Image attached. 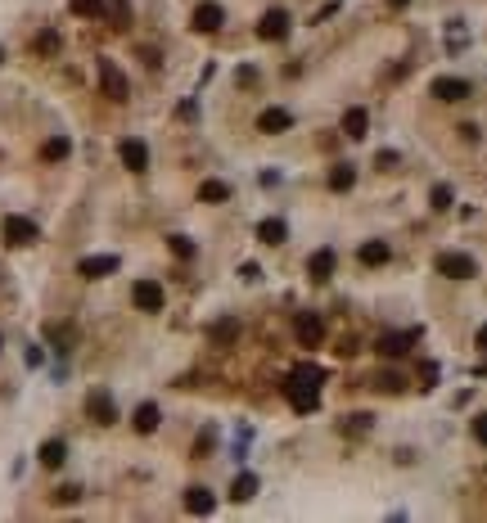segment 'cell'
<instances>
[{"label": "cell", "mask_w": 487, "mask_h": 523, "mask_svg": "<svg viewBox=\"0 0 487 523\" xmlns=\"http://www.w3.org/2000/svg\"><path fill=\"white\" fill-rule=\"evenodd\" d=\"M86 406H91V415H95L100 424H113V420H118V406H113L109 393H91V402H86Z\"/></svg>", "instance_id": "cell-9"}, {"label": "cell", "mask_w": 487, "mask_h": 523, "mask_svg": "<svg viewBox=\"0 0 487 523\" xmlns=\"http://www.w3.org/2000/svg\"><path fill=\"white\" fill-rule=\"evenodd\" d=\"M100 77H104V91H109L113 100H127V81H122V72L113 68L109 59H100Z\"/></svg>", "instance_id": "cell-8"}, {"label": "cell", "mask_w": 487, "mask_h": 523, "mask_svg": "<svg viewBox=\"0 0 487 523\" xmlns=\"http://www.w3.org/2000/svg\"><path fill=\"white\" fill-rule=\"evenodd\" d=\"M54 45H59V36H54V32H41V36H36V50H54Z\"/></svg>", "instance_id": "cell-30"}, {"label": "cell", "mask_w": 487, "mask_h": 523, "mask_svg": "<svg viewBox=\"0 0 487 523\" xmlns=\"http://www.w3.org/2000/svg\"><path fill=\"white\" fill-rule=\"evenodd\" d=\"M379 388H388V393H402V375H384V379H379Z\"/></svg>", "instance_id": "cell-31"}, {"label": "cell", "mask_w": 487, "mask_h": 523, "mask_svg": "<svg viewBox=\"0 0 487 523\" xmlns=\"http://www.w3.org/2000/svg\"><path fill=\"white\" fill-rule=\"evenodd\" d=\"M433 95H438V100H447V104H456V100H465V95H470V81H461V77H438V81H433Z\"/></svg>", "instance_id": "cell-6"}, {"label": "cell", "mask_w": 487, "mask_h": 523, "mask_svg": "<svg viewBox=\"0 0 487 523\" xmlns=\"http://www.w3.org/2000/svg\"><path fill=\"white\" fill-rule=\"evenodd\" d=\"M307 275H311V280H330V275H334V253H330V249H320L316 258L307 262Z\"/></svg>", "instance_id": "cell-13"}, {"label": "cell", "mask_w": 487, "mask_h": 523, "mask_svg": "<svg viewBox=\"0 0 487 523\" xmlns=\"http://www.w3.org/2000/svg\"><path fill=\"white\" fill-rule=\"evenodd\" d=\"M361 262H366V266H379V262H388V244H384V240H370V244H361Z\"/></svg>", "instance_id": "cell-18"}, {"label": "cell", "mask_w": 487, "mask_h": 523, "mask_svg": "<svg viewBox=\"0 0 487 523\" xmlns=\"http://www.w3.org/2000/svg\"><path fill=\"white\" fill-rule=\"evenodd\" d=\"M131 298H136V307H140V311H162V289H158L154 280H136Z\"/></svg>", "instance_id": "cell-3"}, {"label": "cell", "mask_w": 487, "mask_h": 523, "mask_svg": "<svg viewBox=\"0 0 487 523\" xmlns=\"http://www.w3.org/2000/svg\"><path fill=\"white\" fill-rule=\"evenodd\" d=\"M410 343H415V334H384L379 338V352H384V357H402Z\"/></svg>", "instance_id": "cell-16"}, {"label": "cell", "mask_w": 487, "mask_h": 523, "mask_svg": "<svg viewBox=\"0 0 487 523\" xmlns=\"http://www.w3.org/2000/svg\"><path fill=\"white\" fill-rule=\"evenodd\" d=\"M284 32H289V14H284V9H271V14L262 18V27H257V36H266V41H280Z\"/></svg>", "instance_id": "cell-7"}, {"label": "cell", "mask_w": 487, "mask_h": 523, "mask_svg": "<svg viewBox=\"0 0 487 523\" xmlns=\"http://www.w3.org/2000/svg\"><path fill=\"white\" fill-rule=\"evenodd\" d=\"M5 240L9 244H32L36 240V226L27 217H5Z\"/></svg>", "instance_id": "cell-4"}, {"label": "cell", "mask_w": 487, "mask_h": 523, "mask_svg": "<svg viewBox=\"0 0 487 523\" xmlns=\"http://www.w3.org/2000/svg\"><path fill=\"white\" fill-rule=\"evenodd\" d=\"M222 5H199L194 9V27H199V32H217V27H222Z\"/></svg>", "instance_id": "cell-11"}, {"label": "cell", "mask_w": 487, "mask_h": 523, "mask_svg": "<svg viewBox=\"0 0 487 523\" xmlns=\"http://www.w3.org/2000/svg\"><path fill=\"white\" fill-rule=\"evenodd\" d=\"M428 198H433L438 212H442V208H451V185H433V194H428Z\"/></svg>", "instance_id": "cell-25"}, {"label": "cell", "mask_w": 487, "mask_h": 523, "mask_svg": "<svg viewBox=\"0 0 487 523\" xmlns=\"http://www.w3.org/2000/svg\"><path fill=\"white\" fill-rule=\"evenodd\" d=\"M235 329H240L235 320H222V325H212V338H217V343H231V338H235Z\"/></svg>", "instance_id": "cell-26"}, {"label": "cell", "mask_w": 487, "mask_h": 523, "mask_svg": "<svg viewBox=\"0 0 487 523\" xmlns=\"http://www.w3.org/2000/svg\"><path fill=\"white\" fill-rule=\"evenodd\" d=\"M320 370L316 366H298L289 375V384H284V393H289V402H293V411H316V402H320Z\"/></svg>", "instance_id": "cell-1"}, {"label": "cell", "mask_w": 487, "mask_h": 523, "mask_svg": "<svg viewBox=\"0 0 487 523\" xmlns=\"http://www.w3.org/2000/svg\"><path fill=\"white\" fill-rule=\"evenodd\" d=\"M100 0H72V14H86V18H95V14H100Z\"/></svg>", "instance_id": "cell-28"}, {"label": "cell", "mask_w": 487, "mask_h": 523, "mask_svg": "<svg viewBox=\"0 0 487 523\" xmlns=\"http://www.w3.org/2000/svg\"><path fill=\"white\" fill-rule=\"evenodd\" d=\"M63 154H68V140H50V145H45V158H63Z\"/></svg>", "instance_id": "cell-29"}, {"label": "cell", "mask_w": 487, "mask_h": 523, "mask_svg": "<svg viewBox=\"0 0 487 523\" xmlns=\"http://www.w3.org/2000/svg\"><path fill=\"white\" fill-rule=\"evenodd\" d=\"M235 81H244V86H253V81H257V72H253V68H240V72H235Z\"/></svg>", "instance_id": "cell-33"}, {"label": "cell", "mask_w": 487, "mask_h": 523, "mask_svg": "<svg viewBox=\"0 0 487 523\" xmlns=\"http://www.w3.org/2000/svg\"><path fill=\"white\" fill-rule=\"evenodd\" d=\"M438 271H442V275H451V280H470V275L479 271V266H474L470 253H442V258H438Z\"/></svg>", "instance_id": "cell-2"}, {"label": "cell", "mask_w": 487, "mask_h": 523, "mask_svg": "<svg viewBox=\"0 0 487 523\" xmlns=\"http://www.w3.org/2000/svg\"><path fill=\"white\" fill-rule=\"evenodd\" d=\"M257 235H262V244H271V249H275V244H284L289 226H284V221H262V226H257Z\"/></svg>", "instance_id": "cell-17"}, {"label": "cell", "mask_w": 487, "mask_h": 523, "mask_svg": "<svg viewBox=\"0 0 487 523\" xmlns=\"http://www.w3.org/2000/svg\"><path fill=\"white\" fill-rule=\"evenodd\" d=\"M474 437L487 446V415H479V420H474Z\"/></svg>", "instance_id": "cell-32"}, {"label": "cell", "mask_w": 487, "mask_h": 523, "mask_svg": "<svg viewBox=\"0 0 487 523\" xmlns=\"http://www.w3.org/2000/svg\"><path fill=\"white\" fill-rule=\"evenodd\" d=\"M63 460H68V446H63V442H45V446H41V465H50V469H59Z\"/></svg>", "instance_id": "cell-19"}, {"label": "cell", "mask_w": 487, "mask_h": 523, "mask_svg": "<svg viewBox=\"0 0 487 523\" xmlns=\"http://www.w3.org/2000/svg\"><path fill=\"white\" fill-rule=\"evenodd\" d=\"M343 136H352V140L366 136V109H348L343 113Z\"/></svg>", "instance_id": "cell-15"}, {"label": "cell", "mask_w": 487, "mask_h": 523, "mask_svg": "<svg viewBox=\"0 0 487 523\" xmlns=\"http://www.w3.org/2000/svg\"><path fill=\"white\" fill-rule=\"evenodd\" d=\"M171 253H176V258H194V244H190L185 235H171Z\"/></svg>", "instance_id": "cell-27"}, {"label": "cell", "mask_w": 487, "mask_h": 523, "mask_svg": "<svg viewBox=\"0 0 487 523\" xmlns=\"http://www.w3.org/2000/svg\"><path fill=\"white\" fill-rule=\"evenodd\" d=\"M479 348H483V352H487V325H483V329H479Z\"/></svg>", "instance_id": "cell-34"}, {"label": "cell", "mask_w": 487, "mask_h": 523, "mask_svg": "<svg viewBox=\"0 0 487 523\" xmlns=\"http://www.w3.org/2000/svg\"><path fill=\"white\" fill-rule=\"evenodd\" d=\"M352 180H357L352 167H334V172H330V189H352Z\"/></svg>", "instance_id": "cell-24"}, {"label": "cell", "mask_w": 487, "mask_h": 523, "mask_svg": "<svg viewBox=\"0 0 487 523\" xmlns=\"http://www.w3.org/2000/svg\"><path fill=\"white\" fill-rule=\"evenodd\" d=\"M289 122H293V118H289L284 109H266L262 118H257V127H262L266 136H275V131H289Z\"/></svg>", "instance_id": "cell-12"}, {"label": "cell", "mask_w": 487, "mask_h": 523, "mask_svg": "<svg viewBox=\"0 0 487 523\" xmlns=\"http://www.w3.org/2000/svg\"><path fill=\"white\" fill-rule=\"evenodd\" d=\"M226 194H231V189H226L222 180H203V185H199V198H203V203H222Z\"/></svg>", "instance_id": "cell-22"}, {"label": "cell", "mask_w": 487, "mask_h": 523, "mask_svg": "<svg viewBox=\"0 0 487 523\" xmlns=\"http://www.w3.org/2000/svg\"><path fill=\"white\" fill-rule=\"evenodd\" d=\"M122 163H127L131 172H145V167H149V149H145V140H122Z\"/></svg>", "instance_id": "cell-5"}, {"label": "cell", "mask_w": 487, "mask_h": 523, "mask_svg": "<svg viewBox=\"0 0 487 523\" xmlns=\"http://www.w3.org/2000/svg\"><path fill=\"white\" fill-rule=\"evenodd\" d=\"M388 5H397V9H402V5H410V0H388Z\"/></svg>", "instance_id": "cell-35"}, {"label": "cell", "mask_w": 487, "mask_h": 523, "mask_svg": "<svg viewBox=\"0 0 487 523\" xmlns=\"http://www.w3.org/2000/svg\"><path fill=\"white\" fill-rule=\"evenodd\" d=\"M136 429H140V433H154V429H158V406H154V402H145V406L136 411Z\"/></svg>", "instance_id": "cell-20"}, {"label": "cell", "mask_w": 487, "mask_h": 523, "mask_svg": "<svg viewBox=\"0 0 487 523\" xmlns=\"http://www.w3.org/2000/svg\"><path fill=\"white\" fill-rule=\"evenodd\" d=\"M185 506L194 510V515H208V510H212V497H208V487H190Z\"/></svg>", "instance_id": "cell-21"}, {"label": "cell", "mask_w": 487, "mask_h": 523, "mask_svg": "<svg viewBox=\"0 0 487 523\" xmlns=\"http://www.w3.org/2000/svg\"><path fill=\"white\" fill-rule=\"evenodd\" d=\"M109 271H118V258H86V262H82V275H86V280H100V275H109Z\"/></svg>", "instance_id": "cell-14"}, {"label": "cell", "mask_w": 487, "mask_h": 523, "mask_svg": "<svg viewBox=\"0 0 487 523\" xmlns=\"http://www.w3.org/2000/svg\"><path fill=\"white\" fill-rule=\"evenodd\" d=\"M253 492H257V478H253V474H240V478H235V487H231V497H235V501H248Z\"/></svg>", "instance_id": "cell-23"}, {"label": "cell", "mask_w": 487, "mask_h": 523, "mask_svg": "<svg viewBox=\"0 0 487 523\" xmlns=\"http://www.w3.org/2000/svg\"><path fill=\"white\" fill-rule=\"evenodd\" d=\"M320 334H325L320 316H298V343H302V348H316Z\"/></svg>", "instance_id": "cell-10"}]
</instances>
